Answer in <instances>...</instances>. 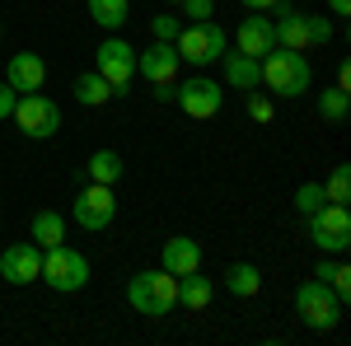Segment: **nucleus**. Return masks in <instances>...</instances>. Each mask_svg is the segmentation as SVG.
Wrapping results in <instances>:
<instances>
[{"label": "nucleus", "instance_id": "25", "mask_svg": "<svg viewBox=\"0 0 351 346\" xmlns=\"http://www.w3.org/2000/svg\"><path fill=\"white\" fill-rule=\"evenodd\" d=\"M324 197H328V201H337V206H347V201H351V164H337V169L328 173Z\"/></svg>", "mask_w": 351, "mask_h": 346}, {"label": "nucleus", "instance_id": "28", "mask_svg": "<svg viewBox=\"0 0 351 346\" xmlns=\"http://www.w3.org/2000/svg\"><path fill=\"white\" fill-rule=\"evenodd\" d=\"M178 14H155V19H150V33H155V42H173V38H178Z\"/></svg>", "mask_w": 351, "mask_h": 346}, {"label": "nucleus", "instance_id": "19", "mask_svg": "<svg viewBox=\"0 0 351 346\" xmlns=\"http://www.w3.org/2000/svg\"><path fill=\"white\" fill-rule=\"evenodd\" d=\"M28 239L38 243V248H56V243H66V215H61V211H38V215H33V225H28Z\"/></svg>", "mask_w": 351, "mask_h": 346}, {"label": "nucleus", "instance_id": "34", "mask_svg": "<svg viewBox=\"0 0 351 346\" xmlns=\"http://www.w3.org/2000/svg\"><path fill=\"white\" fill-rule=\"evenodd\" d=\"M328 14H351V0H324Z\"/></svg>", "mask_w": 351, "mask_h": 346}, {"label": "nucleus", "instance_id": "9", "mask_svg": "<svg viewBox=\"0 0 351 346\" xmlns=\"http://www.w3.org/2000/svg\"><path fill=\"white\" fill-rule=\"evenodd\" d=\"M173 99H178V108L188 112L192 122H206V117H216L225 108V89L216 80H206V75H192V80L173 84Z\"/></svg>", "mask_w": 351, "mask_h": 346}, {"label": "nucleus", "instance_id": "22", "mask_svg": "<svg viewBox=\"0 0 351 346\" xmlns=\"http://www.w3.org/2000/svg\"><path fill=\"white\" fill-rule=\"evenodd\" d=\"M84 173H89V183H117L122 173H127V164H122V155L117 150H94L89 155V164H84Z\"/></svg>", "mask_w": 351, "mask_h": 346}, {"label": "nucleus", "instance_id": "4", "mask_svg": "<svg viewBox=\"0 0 351 346\" xmlns=\"http://www.w3.org/2000/svg\"><path fill=\"white\" fill-rule=\"evenodd\" d=\"M56 295H75L89 286V258L75 253L71 243H56V248H43V276Z\"/></svg>", "mask_w": 351, "mask_h": 346}, {"label": "nucleus", "instance_id": "12", "mask_svg": "<svg viewBox=\"0 0 351 346\" xmlns=\"http://www.w3.org/2000/svg\"><path fill=\"white\" fill-rule=\"evenodd\" d=\"M271 33H276V47H291V52H309V38H304V10H295L291 0H276L271 5Z\"/></svg>", "mask_w": 351, "mask_h": 346}, {"label": "nucleus", "instance_id": "20", "mask_svg": "<svg viewBox=\"0 0 351 346\" xmlns=\"http://www.w3.org/2000/svg\"><path fill=\"white\" fill-rule=\"evenodd\" d=\"M75 103L80 108H104V103H112V84L99 75V71H84V75H75Z\"/></svg>", "mask_w": 351, "mask_h": 346}, {"label": "nucleus", "instance_id": "16", "mask_svg": "<svg viewBox=\"0 0 351 346\" xmlns=\"http://www.w3.org/2000/svg\"><path fill=\"white\" fill-rule=\"evenodd\" d=\"M220 75H225V89H258L263 84V66H258V56H248V52H225L220 56Z\"/></svg>", "mask_w": 351, "mask_h": 346}, {"label": "nucleus", "instance_id": "14", "mask_svg": "<svg viewBox=\"0 0 351 346\" xmlns=\"http://www.w3.org/2000/svg\"><path fill=\"white\" fill-rule=\"evenodd\" d=\"M47 80V61L38 52H14L10 56V66H5V84L14 89V94H33V89H43Z\"/></svg>", "mask_w": 351, "mask_h": 346}, {"label": "nucleus", "instance_id": "8", "mask_svg": "<svg viewBox=\"0 0 351 346\" xmlns=\"http://www.w3.org/2000/svg\"><path fill=\"white\" fill-rule=\"evenodd\" d=\"M71 215H75V225H80V230H89V234L108 230L112 220H117V197H112V187L108 183H84L80 192H75Z\"/></svg>", "mask_w": 351, "mask_h": 346}, {"label": "nucleus", "instance_id": "27", "mask_svg": "<svg viewBox=\"0 0 351 346\" xmlns=\"http://www.w3.org/2000/svg\"><path fill=\"white\" fill-rule=\"evenodd\" d=\"M304 38H309V47L332 42V19L328 14H304Z\"/></svg>", "mask_w": 351, "mask_h": 346}, {"label": "nucleus", "instance_id": "24", "mask_svg": "<svg viewBox=\"0 0 351 346\" xmlns=\"http://www.w3.org/2000/svg\"><path fill=\"white\" fill-rule=\"evenodd\" d=\"M225 291H230V295H239V299L258 295V291H263V271H258L253 262H234L230 271H225Z\"/></svg>", "mask_w": 351, "mask_h": 346}, {"label": "nucleus", "instance_id": "30", "mask_svg": "<svg viewBox=\"0 0 351 346\" xmlns=\"http://www.w3.org/2000/svg\"><path fill=\"white\" fill-rule=\"evenodd\" d=\"M271 112H276V108H271V99H267V94L248 89V117H253V122H271Z\"/></svg>", "mask_w": 351, "mask_h": 346}, {"label": "nucleus", "instance_id": "5", "mask_svg": "<svg viewBox=\"0 0 351 346\" xmlns=\"http://www.w3.org/2000/svg\"><path fill=\"white\" fill-rule=\"evenodd\" d=\"M10 117H14V127H19L28 140H52V136L61 132V108H56L47 94H38V89H33V94H19Z\"/></svg>", "mask_w": 351, "mask_h": 346}, {"label": "nucleus", "instance_id": "13", "mask_svg": "<svg viewBox=\"0 0 351 346\" xmlns=\"http://www.w3.org/2000/svg\"><path fill=\"white\" fill-rule=\"evenodd\" d=\"M234 47L248 56H267L271 47H276V33H271V19L263 14V10H248L243 14V24L234 28Z\"/></svg>", "mask_w": 351, "mask_h": 346}, {"label": "nucleus", "instance_id": "11", "mask_svg": "<svg viewBox=\"0 0 351 346\" xmlns=\"http://www.w3.org/2000/svg\"><path fill=\"white\" fill-rule=\"evenodd\" d=\"M178 52H173V42H150L145 52H136V75L145 84H173L178 80Z\"/></svg>", "mask_w": 351, "mask_h": 346}, {"label": "nucleus", "instance_id": "6", "mask_svg": "<svg viewBox=\"0 0 351 346\" xmlns=\"http://www.w3.org/2000/svg\"><path fill=\"white\" fill-rule=\"evenodd\" d=\"M104 80L112 84V99H127L132 94V80H136V47L127 38H104L99 42V66H94Z\"/></svg>", "mask_w": 351, "mask_h": 346}, {"label": "nucleus", "instance_id": "31", "mask_svg": "<svg viewBox=\"0 0 351 346\" xmlns=\"http://www.w3.org/2000/svg\"><path fill=\"white\" fill-rule=\"evenodd\" d=\"M328 286H332V291H337V299L347 304V299H351V267H347V262H337V271L328 276Z\"/></svg>", "mask_w": 351, "mask_h": 346}, {"label": "nucleus", "instance_id": "26", "mask_svg": "<svg viewBox=\"0 0 351 346\" xmlns=\"http://www.w3.org/2000/svg\"><path fill=\"white\" fill-rule=\"evenodd\" d=\"M324 201H328V197H324V183H300L295 187V211L300 215H314Z\"/></svg>", "mask_w": 351, "mask_h": 346}, {"label": "nucleus", "instance_id": "21", "mask_svg": "<svg viewBox=\"0 0 351 346\" xmlns=\"http://www.w3.org/2000/svg\"><path fill=\"white\" fill-rule=\"evenodd\" d=\"M84 5H89V19L99 28H108V33H117L132 19V0H84Z\"/></svg>", "mask_w": 351, "mask_h": 346}, {"label": "nucleus", "instance_id": "1", "mask_svg": "<svg viewBox=\"0 0 351 346\" xmlns=\"http://www.w3.org/2000/svg\"><path fill=\"white\" fill-rule=\"evenodd\" d=\"M258 66H263V89H271L276 99H304L314 84L309 56L291 47H271L267 56H258Z\"/></svg>", "mask_w": 351, "mask_h": 346}, {"label": "nucleus", "instance_id": "23", "mask_svg": "<svg viewBox=\"0 0 351 346\" xmlns=\"http://www.w3.org/2000/svg\"><path fill=\"white\" fill-rule=\"evenodd\" d=\"M319 117H324L328 127H347V117H351V89H324L319 94Z\"/></svg>", "mask_w": 351, "mask_h": 346}, {"label": "nucleus", "instance_id": "15", "mask_svg": "<svg viewBox=\"0 0 351 346\" xmlns=\"http://www.w3.org/2000/svg\"><path fill=\"white\" fill-rule=\"evenodd\" d=\"M173 52H178V61H188V66H211V61H216V47H211V24L178 28Z\"/></svg>", "mask_w": 351, "mask_h": 346}, {"label": "nucleus", "instance_id": "32", "mask_svg": "<svg viewBox=\"0 0 351 346\" xmlns=\"http://www.w3.org/2000/svg\"><path fill=\"white\" fill-rule=\"evenodd\" d=\"M14 99H19V94H14V89H10V84L0 80V122H5V117H10V112H14Z\"/></svg>", "mask_w": 351, "mask_h": 346}, {"label": "nucleus", "instance_id": "35", "mask_svg": "<svg viewBox=\"0 0 351 346\" xmlns=\"http://www.w3.org/2000/svg\"><path fill=\"white\" fill-rule=\"evenodd\" d=\"M178 84V80H173ZM173 84H155V99H160V103H173Z\"/></svg>", "mask_w": 351, "mask_h": 346}, {"label": "nucleus", "instance_id": "10", "mask_svg": "<svg viewBox=\"0 0 351 346\" xmlns=\"http://www.w3.org/2000/svg\"><path fill=\"white\" fill-rule=\"evenodd\" d=\"M0 276H5L10 286H33V281L43 276V248L33 239L10 243V248L0 253Z\"/></svg>", "mask_w": 351, "mask_h": 346}, {"label": "nucleus", "instance_id": "2", "mask_svg": "<svg viewBox=\"0 0 351 346\" xmlns=\"http://www.w3.org/2000/svg\"><path fill=\"white\" fill-rule=\"evenodd\" d=\"M127 304L145 319H169L173 304H178V276L164 271V267H145L127 281Z\"/></svg>", "mask_w": 351, "mask_h": 346}, {"label": "nucleus", "instance_id": "33", "mask_svg": "<svg viewBox=\"0 0 351 346\" xmlns=\"http://www.w3.org/2000/svg\"><path fill=\"white\" fill-rule=\"evenodd\" d=\"M337 89H351V61L337 66Z\"/></svg>", "mask_w": 351, "mask_h": 346}, {"label": "nucleus", "instance_id": "36", "mask_svg": "<svg viewBox=\"0 0 351 346\" xmlns=\"http://www.w3.org/2000/svg\"><path fill=\"white\" fill-rule=\"evenodd\" d=\"M243 10H271V5H276V0H239Z\"/></svg>", "mask_w": 351, "mask_h": 346}, {"label": "nucleus", "instance_id": "37", "mask_svg": "<svg viewBox=\"0 0 351 346\" xmlns=\"http://www.w3.org/2000/svg\"><path fill=\"white\" fill-rule=\"evenodd\" d=\"M164 5H183V0H164Z\"/></svg>", "mask_w": 351, "mask_h": 346}, {"label": "nucleus", "instance_id": "3", "mask_svg": "<svg viewBox=\"0 0 351 346\" xmlns=\"http://www.w3.org/2000/svg\"><path fill=\"white\" fill-rule=\"evenodd\" d=\"M295 314L304 328H314V332H332L337 323H342V314H347V304L337 299V291L328 286V281H304L295 291Z\"/></svg>", "mask_w": 351, "mask_h": 346}, {"label": "nucleus", "instance_id": "29", "mask_svg": "<svg viewBox=\"0 0 351 346\" xmlns=\"http://www.w3.org/2000/svg\"><path fill=\"white\" fill-rule=\"evenodd\" d=\"M178 10L188 14L192 24H211V14H216V0H183Z\"/></svg>", "mask_w": 351, "mask_h": 346}, {"label": "nucleus", "instance_id": "18", "mask_svg": "<svg viewBox=\"0 0 351 346\" xmlns=\"http://www.w3.org/2000/svg\"><path fill=\"white\" fill-rule=\"evenodd\" d=\"M211 295H216V286H211V276H202V267L197 271H188V276H178V304L183 309H206L211 304Z\"/></svg>", "mask_w": 351, "mask_h": 346}, {"label": "nucleus", "instance_id": "38", "mask_svg": "<svg viewBox=\"0 0 351 346\" xmlns=\"http://www.w3.org/2000/svg\"><path fill=\"white\" fill-rule=\"evenodd\" d=\"M0 38H5V24H0Z\"/></svg>", "mask_w": 351, "mask_h": 346}, {"label": "nucleus", "instance_id": "7", "mask_svg": "<svg viewBox=\"0 0 351 346\" xmlns=\"http://www.w3.org/2000/svg\"><path fill=\"white\" fill-rule=\"evenodd\" d=\"M309 239L319 243V253L342 258L347 243H351V211H347V206H337V201H324L319 211L309 215Z\"/></svg>", "mask_w": 351, "mask_h": 346}, {"label": "nucleus", "instance_id": "17", "mask_svg": "<svg viewBox=\"0 0 351 346\" xmlns=\"http://www.w3.org/2000/svg\"><path fill=\"white\" fill-rule=\"evenodd\" d=\"M160 267H164V271H173V276L197 271V267H202V243L192 239V234H173V239L164 243V253H160Z\"/></svg>", "mask_w": 351, "mask_h": 346}]
</instances>
